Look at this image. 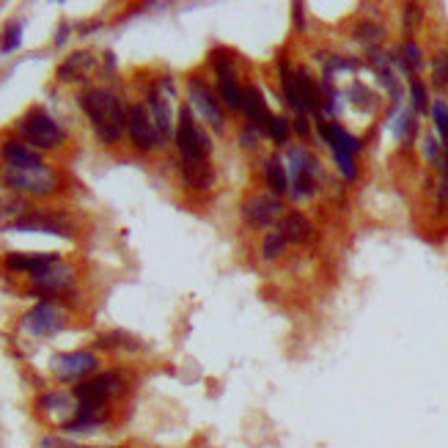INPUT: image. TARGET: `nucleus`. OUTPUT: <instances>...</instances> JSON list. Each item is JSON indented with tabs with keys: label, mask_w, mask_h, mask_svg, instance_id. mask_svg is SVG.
Listing matches in <instances>:
<instances>
[{
	"label": "nucleus",
	"mask_w": 448,
	"mask_h": 448,
	"mask_svg": "<svg viewBox=\"0 0 448 448\" xmlns=\"http://www.w3.org/2000/svg\"><path fill=\"white\" fill-rule=\"evenodd\" d=\"M80 108L91 118V127L105 143H116L127 127V111L105 88H88L80 97Z\"/></svg>",
	"instance_id": "f257e3e1"
},
{
	"label": "nucleus",
	"mask_w": 448,
	"mask_h": 448,
	"mask_svg": "<svg viewBox=\"0 0 448 448\" xmlns=\"http://www.w3.org/2000/svg\"><path fill=\"white\" fill-rule=\"evenodd\" d=\"M176 146L182 151L185 163H206L209 157V138L206 132L198 127L196 116L190 111V105H185L179 111V121H176Z\"/></svg>",
	"instance_id": "f03ea898"
},
{
	"label": "nucleus",
	"mask_w": 448,
	"mask_h": 448,
	"mask_svg": "<svg viewBox=\"0 0 448 448\" xmlns=\"http://www.w3.org/2000/svg\"><path fill=\"white\" fill-rule=\"evenodd\" d=\"M0 182H3L6 187H11V190H23V193H30V196H50V193H56V187H58L56 170H50L47 166L30 168V170L3 166Z\"/></svg>",
	"instance_id": "7ed1b4c3"
},
{
	"label": "nucleus",
	"mask_w": 448,
	"mask_h": 448,
	"mask_svg": "<svg viewBox=\"0 0 448 448\" xmlns=\"http://www.w3.org/2000/svg\"><path fill=\"white\" fill-rule=\"evenodd\" d=\"M289 170H292V196L309 198L316 190V179H319V163L316 157L306 151L303 146H292L289 149Z\"/></svg>",
	"instance_id": "20e7f679"
},
{
	"label": "nucleus",
	"mask_w": 448,
	"mask_h": 448,
	"mask_svg": "<svg viewBox=\"0 0 448 448\" xmlns=\"http://www.w3.org/2000/svg\"><path fill=\"white\" fill-rule=\"evenodd\" d=\"M23 132L39 149H56L63 143V130L58 127L56 118H50L44 111H30L23 118Z\"/></svg>",
	"instance_id": "39448f33"
},
{
	"label": "nucleus",
	"mask_w": 448,
	"mask_h": 448,
	"mask_svg": "<svg viewBox=\"0 0 448 448\" xmlns=\"http://www.w3.org/2000/svg\"><path fill=\"white\" fill-rule=\"evenodd\" d=\"M127 132H130L132 143H135L138 149H146V151L157 149L160 140H163L157 124H154V118L149 116V111H146L143 105H130V108H127Z\"/></svg>",
	"instance_id": "423d86ee"
},
{
	"label": "nucleus",
	"mask_w": 448,
	"mask_h": 448,
	"mask_svg": "<svg viewBox=\"0 0 448 448\" xmlns=\"http://www.w3.org/2000/svg\"><path fill=\"white\" fill-rule=\"evenodd\" d=\"M50 371L56 374L58 380L63 382H75V380H83L91 371H97V355L94 352H61L50 361Z\"/></svg>",
	"instance_id": "0eeeda50"
},
{
	"label": "nucleus",
	"mask_w": 448,
	"mask_h": 448,
	"mask_svg": "<svg viewBox=\"0 0 448 448\" xmlns=\"http://www.w3.org/2000/svg\"><path fill=\"white\" fill-rule=\"evenodd\" d=\"M121 377L116 371H108V374H99L94 380H83L80 385H75L72 396L80 402V404H108V399L121 393Z\"/></svg>",
	"instance_id": "6e6552de"
},
{
	"label": "nucleus",
	"mask_w": 448,
	"mask_h": 448,
	"mask_svg": "<svg viewBox=\"0 0 448 448\" xmlns=\"http://www.w3.org/2000/svg\"><path fill=\"white\" fill-rule=\"evenodd\" d=\"M63 311L53 303H39L23 316V328L30 336H56L58 330H63Z\"/></svg>",
	"instance_id": "1a4fd4ad"
},
{
	"label": "nucleus",
	"mask_w": 448,
	"mask_h": 448,
	"mask_svg": "<svg viewBox=\"0 0 448 448\" xmlns=\"http://www.w3.org/2000/svg\"><path fill=\"white\" fill-rule=\"evenodd\" d=\"M215 75H218V88H220V97H223L225 105L242 111L245 88H239V83H237L234 61L225 56V53H218V56H215Z\"/></svg>",
	"instance_id": "9d476101"
},
{
	"label": "nucleus",
	"mask_w": 448,
	"mask_h": 448,
	"mask_svg": "<svg viewBox=\"0 0 448 448\" xmlns=\"http://www.w3.org/2000/svg\"><path fill=\"white\" fill-rule=\"evenodd\" d=\"M242 218L251 225H273L283 220V204L275 196H256L242 204Z\"/></svg>",
	"instance_id": "9b49d317"
},
{
	"label": "nucleus",
	"mask_w": 448,
	"mask_h": 448,
	"mask_svg": "<svg viewBox=\"0 0 448 448\" xmlns=\"http://www.w3.org/2000/svg\"><path fill=\"white\" fill-rule=\"evenodd\" d=\"M8 231H36V234H56V237H72V225L63 215H25L20 223Z\"/></svg>",
	"instance_id": "f8f14e48"
},
{
	"label": "nucleus",
	"mask_w": 448,
	"mask_h": 448,
	"mask_svg": "<svg viewBox=\"0 0 448 448\" xmlns=\"http://www.w3.org/2000/svg\"><path fill=\"white\" fill-rule=\"evenodd\" d=\"M187 88H190V102L204 113V118L209 124H215V130H223V111H220V102L215 99L212 88H206L198 77H193Z\"/></svg>",
	"instance_id": "ddd939ff"
},
{
	"label": "nucleus",
	"mask_w": 448,
	"mask_h": 448,
	"mask_svg": "<svg viewBox=\"0 0 448 448\" xmlns=\"http://www.w3.org/2000/svg\"><path fill=\"white\" fill-rule=\"evenodd\" d=\"M0 157H3V163H6L8 168L30 170V168H42V166H44V163H42V154H39L36 149H30L25 143H17V140H6L3 149H0Z\"/></svg>",
	"instance_id": "4468645a"
},
{
	"label": "nucleus",
	"mask_w": 448,
	"mask_h": 448,
	"mask_svg": "<svg viewBox=\"0 0 448 448\" xmlns=\"http://www.w3.org/2000/svg\"><path fill=\"white\" fill-rule=\"evenodd\" d=\"M33 283H36V289H42L47 294H58V292H63V289H69L75 283V273H72V267L58 261V264H50L47 270L36 273Z\"/></svg>",
	"instance_id": "2eb2a0df"
},
{
	"label": "nucleus",
	"mask_w": 448,
	"mask_h": 448,
	"mask_svg": "<svg viewBox=\"0 0 448 448\" xmlns=\"http://www.w3.org/2000/svg\"><path fill=\"white\" fill-rule=\"evenodd\" d=\"M58 261H61L58 253H8L6 256V267L23 270V273H30V275L47 270L50 264H58Z\"/></svg>",
	"instance_id": "dca6fc26"
},
{
	"label": "nucleus",
	"mask_w": 448,
	"mask_h": 448,
	"mask_svg": "<svg viewBox=\"0 0 448 448\" xmlns=\"http://www.w3.org/2000/svg\"><path fill=\"white\" fill-rule=\"evenodd\" d=\"M278 231L280 237H283V242L289 245V242H294V245H300V242H309L311 239V223L300 215V212H292V215H283V220L278 223Z\"/></svg>",
	"instance_id": "f3484780"
},
{
	"label": "nucleus",
	"mask_w": 448,
	"mask_h": 448,
	"mask_svg": "<svg viewBox=\"0 0 448 448\" xmlns=\"http://www.w3.org/2000/svg\"><path fill=\"white\" fill-rule=\"evenodd\" d=\"M242 111L251 118V127H259L267 132V124H270V111H267V102L261 99V91L256 85H248L245 88V102H242Z\"/></svg>",
	"instance_id": "a211bd4d"
},
{
	"label": "nucleus",
	"mask_w": 448,
	"mask_h": 448,
	"mask_svg": "<svg viewBox=\"0 0 448 448\" xmlns=\"http://www.w3.org/2000/svg\"><path fill=\"white\" fill-rule=\"evenodd\" d=\"M149 108H151V118H154V124H157V130H160V135L166 138L173 132V121H170V108H168V99L163 97V91H160V85H154L151 91H149Z\"/></svg>",
	"instance_id": "6ab92c4d"
},
{
	"label": "nucleus",
	"mask_w": 448,
	"mask_h": 448,
	"mask_svg": "<svg viewBox=\"0 0 448 448\" xmlns=\"http://www.w3.org/2000/svg\"><path fill=\"white\" fill-rule=\"evenodd\" d=\"M182 179H185V185H190L196 190H206L215 182V173H212L209 163H185L182 160Z\"/></svg>",
	"instance_id": "aec40b11"
},
{
	"label": "nucleus",
	"mask_w": 448,
	"mask_h": 448,
	"mask_svg": "<svg viewBox=\"0 0 448 448\" xmlns=\"http://www.w3.org/2000/svg\"><path fill=\"white\" fill-rule=\"evenodd\" d=\"M91 66H94L91 53H75L69 61H63V63H61L58 77H61V80H83L85 72H88Z\"/></svg>",
	"instance_id": "412c9836"
},
{
	"label": "nucleus",
	"mask_w": 448,
	"mask_h": 448,
	"mask_svg": "<svg viewBox=\"0 0 448 448\" xmlns=\"http://www.w3.org/2000/svg\"><path fill=\"white\" fill-rule=\"evenodd\" d=\"M294 80H297V102H300V113L316 111V88H313V80L306 69L294 72Z\"/></svg>",
	"instance_id": "4be33fe9"
},
{
	"label": "nucleus",
	"mask_w": 448,
	"mask_h": 448,
	"mask_svg": "<svg viewBox=\"0 0 448 448\" xmlns=\"http://www.w3.org/2000/svg\"><path fill=\"white\" fill-rule=\"evenodd\" d=\"M264 170H267V185H270V190H273L275 196H283V193L289 190V173L283 168V163H280L278 157H270Z\"/></svg>",
	"instance_id": "5701e85b"
},
{
	"label": "nucleus",
	"mask_w": 448,
	"mask_h": 448,
	"mask_svg": "<svg viewBox=\"0 0 448 448\" xmlns=\"http://www.w3.org/2000/svg\"><path fill=\"white\" fill-rule=\"evenodd\" d=\"M23 44V25L20 23H8L6 30H3V39H0V50L3 53H11Z\"/></svg>",
	"instance_id": "b1692460"
},
{
	"label": "nucleus",
	"mask_w": 448,
	"mask_h": 448,
	"mask_svg": "<svg viewBox=\"0 0 448 448\" xmlns=\"http://www.w3.org/2000/svg\"><path fill=\"white\" fill-rule=\"evenodd\" d=\"M280 80H283V91H286V102L300 113V102H297V80L292 75V69L286 63H280Z\"/></svg>",
	"instance_id": "393cba45"
},
{
	"label": "nucleus",
	"mask_w": 448,
	"mask_h": 448,
	"mask_svg": "<svg viewBox=\"0 0 448 448\" xmlns=\"http://www.w3.org/2000/svg\"><path fill=\"white\" fill-rule=\"evenodd\" d=\"M402 66L407 69V72H418L421 69V63H423V58H421V50H418V44H413V42H407L404 47H402Z\"/></svg>",
	"instance_id": "a878e982"
},
{
	"label": "nucleus",
	"mask_w": 448,
	"mask_h": 448,
	"mask_svg": "<svg viewBox=\"0 0 448 448\" xmlns=\"http://www.w3.org/2000/svg\"><path fill=\"white\" fill-rule=\"evenodd\" d=\"M267 135L273 140H278V143H286L289 140V121L280 118V116H273L270 124H267Z\"/></svg>",
	"instance_id": "bb28decb"
},
{
	"label": "nucleus",
	"mask_w": 448,
	"mask_h": 448,
	"mask_svg": "<svg viewBox=\"0 0 448 448\" xmlns=\"http://www.w3.org/2000/svg\"><path fill=\"white\" fill-rule=\"evenodd\" d=\"M432 118H435V127H437L440 138L448 140V105L446 102H435V105H432Z\"/></svg>",
	"instance_id": "cd10ccee"
},
{
	"label": "nucleus",
	"mask_w": 448,
	"mask_h": 448,
	"mask_svg": "<svg viewBox=\"0 0 448 448\" xmlns=\"http://www.w3.org/2000/svg\"><path fill=\"white\" fill-rule=\"evenodd\" d=\"M69 402H72V396L69 393H47V396H42V407L44 410H63V407H69Z\"/></svg>",
	"instance_id": "c85d7f7f"
},
{
	"label": "nucleus",
	"mask_w": 448,
	"mask_h": 448,
	"mask_svg": "<svg viewBox=\"0 0 448 448\" xmlns=\"http://www.w3.org/2000/svg\"><path fill=\"white\" fill-rule=\"evenodd\" d=\"M283 248H286L283 237H280L278 231H270V234H267V239H264V256H267V259H275V256L283 253Z\"/></svg>",
	"instance_id": "c756f323"
},
{
	"label": "nucleus",
	"mask_w": 448,
	"mask_h": 448,
	"mask_svg": "<svg viewBox=\"0 0 448 448\" xmlns=\"http://www.w3.org/2000/svg\"><path fill=\"white\" fill-rule=\"evenodd\" d=\"M435 85L437 88H446L448 85V53L435 58Z\"/></svg>",
	"instance_id": "7c9ffc66"
},
{
	"label": "nucleus",
	"mask_w": 448,
	"mask_h": 448,
	"mask_svg": "<svg viewBox=\"0 0 448 448\" xmlns=\"http://www.w3.org/2000/svg\"><path fill=\"white\" fill-rule=\"evenodd\" d=\"M410 97H413V111L423 113L429 108V105H426V88H423L421 80H413V85H410Z\"/></svg>",
	"instance_id": "2f4dec72"
},
{
	"label": "nucleus",
	"mask_w": 448,
	"mask_h": 448,
	"mask_svg": "<svg viewBox=\"0 0 448 448\" xmlns=\"http://www.w3.org/2000/svg\"><path fill=\"white\" fill-rule=\"evenodd\" d=\"M418 20H421V6H407V8H404V30L413 33Z\"/></svg>",
	"instance_id": "473e14b6"
},
{
	"label": "nucleus",
	"mask_w": 448,
	"mask_h": 448,
	"mask_svg": "<svg viewBox=\"0 0 448 448\" xmlns=\"http://www.w3.org/2000/svg\"><path fill=\"white\" fill-rule=\"evenodd\" d=\"M377 36H380V28H374V25H361L358 28V39H363V42H371Z\"/></svg>",
	"instance_id": "72a5a7b5"
},
{
	"label": "nucleus",
	"mask_w": 448,
	"mask_h": 448,
	"mask_svg": "<svg viewBox=\"0 0 448 448\" xmlns=\"http://www.w3.org/2000/svg\"><path fill=\"white\" fill-rule=\"evenodd\" d=\"M294 130H297L300 135H306V132H309V118H306V113H297V121H294Z\"/></svg>",
	"instance_id": "f704fd0d"
},
{
	"label": "nucleus",
	"mask_w": 448,
	"mask_h": 448,
	"mask_svg": "<svg viewBox=\"0 0 448 448\" xmlns=\"http://www.w3.org/2000/svg\"><path fill=\"white\" fill-rule=\"evenodd\" d=\"M426 154H429V157H437V140L435 138H426Z\"/></svg>",
	"instance_id": "c9c22d12"
}]
</instances>
